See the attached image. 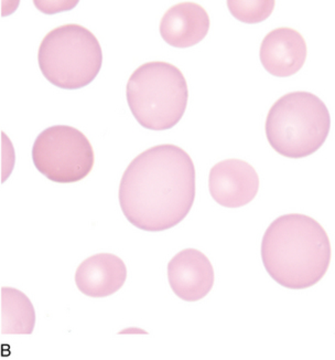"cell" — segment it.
<instances>
[{
  "label": "cell",
  "mask_w": 335,
  "mask_h": 360,
  "mask_svg": "<svg viewBox=\"0 0 335 360\" xmlns=\"http://www.w3.org/2000/svg\"><path fill=\"white\" fill-rule=\"evenodd\" d=\"M124 216L143 231L171 229L189 214L195 199L192 158L177 145H157L139 154L119 185Z\"/></svg>",
  "instance_id": "6da1fadb"
},
{
  "label": "cell",
  "mask_w": 335,
  "mask_h": 360,
  "mask_svg": "<svg viewBox=\"0 0 335 360\" xmlns=\"http://www.w3.org/2000/svg\"><path fill=\"white\" fill-rule=\"evenodd\" d=\"M261 259L279 285L305 290L322 280L331 262L324 228L305 214H284L271 222L261 242Z\"/></svg>",
  "instance_id": "7a4b0ae2"
},
{
  "label": "cell",
  "mask_w": 335,
  "mask_h": 360,
  "mask_svg": "<svg viewBox=\"0 0 335 360\" xmlns=\"http://www.w3.org/2000/svg\"><path fill=\"white\" fill-rule=\"evenodd\" d=\"M127 103L136 121L151 131H166L187 110L189 91L185 75L168 62H148L129 77Z\"/></svg>",
  "instance_id": "3957f363"
},
{
  "label": "cell",
  "mask_w": 335,
  "mask_h": 360,
  "mask_svg": "<svg viewBox=\"0 0 335 360\" xmlns=\"http://www.w3.org/2000/svg\"><path fill=\"white\" fill-rule=\"evenodd\" d=\"M330 129L328 108L310 92L288 93L267 115V139L284 158L297 160L315 154L324 144Z\"/></svg>",
  "instance_id": "277c9868"
},
{
  "label": "cell",
  "mask_w": 335,
  "mask_h": 360,
  "mask_svg": "<svg viewBox=\"0 0 335 360\" xmlns=\"http://www.w3.org/2000/svg\"><path fill=\"white\" fill-rule=\"evenodd\" d=\"M39 68L52 84L79 90L95 80L102 69L98 38L77 23L63 25L44 37L38 52Z\"/></svg>",
  "instance_id": "5b68a950"
},
{
  "label": "cell",
  "mask_w": 335,
  "mask_h": 360,
  "mask_svg": "<svg viewBox=\"0 0 335 360\" xmlns=\"http://www.w3.org/2000/svg\"><path fill=\"white\" fill-rule=\"evenodd\" d=\"M32 160L38 172L51 181L77 183L92 172L94 150L82 131L67 125H55L37 137Z\"/></svg>",
  "instance_id": "8992f818"
},
{
  "label": "cell",
  "mask_w": 335,
  "mask_h": 360,
  "mask_svg": "<svg viewBox=\"0 0 335 360\" xmlns=\"http://www.w3.org/2000/svg\"><path fill=\"white\" fill-rule=\"evenodd\" d=\"M211 195L226 208H239L251 202L259 191V177L251 164L226 160L213 166L209 176Z\"/></svg>",
  "instance_id": "52a82bcc"
},
{
  "label": "cell",
  "mask_w": 335,
  "mask_h": 360,
  "mask_svg": "<svg viewBox=\"0 0 335 360\" xmlns=\"http://www.w3.org/2000/svg\"><path fill=\"white\" fill-rule=\"evenodd\" d=\"M168 280L179 299L200 301L214 285V269L206 255L199 250H182L168 264Z\"/></svg>",
  "instance_id": "ba28073f"
},
{
  "label": "cell",
  "mask_w": 335,
  "mask_h": 360,
  "mask_svg": "<svg viewBox=\"0 0 335 360\" xmlns=\"http://www.w3.org/2000/svg\"><path fill=\"white\" fill-rule=\"evenodd\" d=\"M261 65L267 72L288 77L299 72L307 60V44L302 34L291 28L270 31L261 42Z\"/></svg>",
  "instance_id": "9c48e42d"
},
{
  "label": "cell",
  "mask_w": 335,
  "mask_h": 360,
  "mask_svg": "<svg viewBox=\"0 0 335 360\" xmlns=\"http://www.w3.org/2000/svg\"><path fill=\"white\" fill-rule=\"evenodd\" d=\"M126 278L125 263L112 253L87 257L75 273V283L79 291L95 299L113 295L123 288Z\"/></svg>",
  "instance_id": "30bf717a"
},
{
  "label": "cell",
  "mask_w": 335,
  "mask_h": 360,
  "mask_svg": "<svg viewBox=\"0 0 335 360\" xmlns=\"http://www.w3.org/2000/svg\"><path fill=\"white\" fill-rule=\"evenodd\" d=\"M159 30L169 46L185 49L200 44L206 37L210 17L199 4H177L164 13Z\"/></svg>",
  "instance_id": "8fae6325"
},
{
  "label": "cell",
  "mask_w": 335,
  "mask_h": 360,
  "mask_svg": "<svg viewBox=\"0 0 335 360\" xmlns=\"http://www.w3.org/2000/svg\"><path fill=\"white\" fill-rule=\"evenodd\" d=\"M36 311L28 296L13 288H1V334L30 335Z\"/></svg>",
  "instance_id": "7c38bea8"
},
{
  "label": "cell",
  "mask_w": 335,
  "mask_h": 360,
  "mask_svg": "<svg viewBox=\"0 0 335 360\" xmlns=\"http://www.w3.org/2000/svg\"><path fill=\"white\" fill-rule=\"evenodd\" d=\"M275 4L274 0H228V7L232 15L238 21L253 25L268 19L274 11Z\"/></svg>",
  "instance_id": "4fadbf2b"
}]
</instances>
